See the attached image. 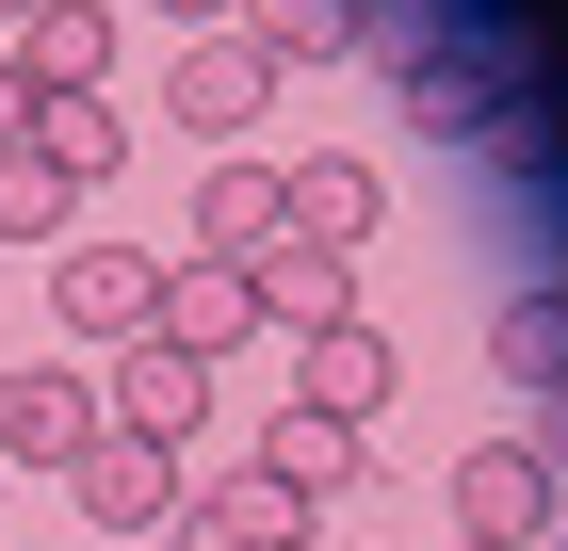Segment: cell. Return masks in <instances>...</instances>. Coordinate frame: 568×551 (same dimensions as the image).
Listing matches in <instances>:
<instances>
[{"label":"cell","mask_w":568,"mask_h":551,"mask_svg":"<svg viewBox=\"0 0 568 551\" xmlns=\"http://www.w3.org/2000/svg\"><path fill=\"white\" fill-rule=\"evenodd\" d=\"M308 487L293 470H261V455H227L212 487H179V551H308Z\"/></svg>","instance_id":"1"},{"label":"cell","mask_w":568,"mask_h":551,"mask_svg":"<svg viewBox=\"0 0 568 551\" xmlns=\"http://www.w3.org/2000/svg\"><path fill=\"white\" fill-rule=\"evenodd\" d=\"M455 535L471 551H536L552 535V438H471L455 455Z\"/></svg>","instance_id":"2"},{"label":"cell","mask_w":568,"mask_h":551,"mask_svg":"<svg viewBox=\"0 0 568 551\" xmlns=\"http://www.w3.org/2000/svg\"><path fill=\"white\" fill-rule=\"evenodd\" d=\"M65 487H82L98 535H179V487H195V470H179V438H114L98 422L82 455H65Z\"/></svg>","instance_id":"3"},{"label":"cell","mask_w":568,"mask_h":551,"mask_svg":"<svg viewBox=\"0 0 568 551\" xmlns=\"http://www.w3.org/2000/svg\"><path fill=\"white\" fill-rule=\"evenodd\" d=\"M261 98H276V65H261V33H244V17H227V33H195L163 65V114L195 130V146H244V130H261Z\"/></svg>","instance_id":"4"},{"label":"cell","mask_w":568,"mask_h":551,"mask_svg":"<svg viewBox=\"0 0 568 551\" xmlns=\"http://www.w3.org/2000/svg\"><path fill=\"white\" fill-rule=\"evenodd\" d=\"M49 308L114 357V340H146V308H163V259H146V244H65V259H49Z\"/></svg>","instance_id":"5"},{"label":"cell","mask_w":568,"mask_h":551,"mask_svg":"<svg viewBox=\"0 0 568 551\" xmlns=\"http://www.w3.org/2000/svg\"><path fill=\"white\" fill-rule=\"evenodd\" d=\"M98 422H114V438H195V422H212V357H179V340H114Z\"/></svg>","instance_id":"6"},{"label":"cell","mask_w":568,"mask_h":551,"mask_svg":"<svg viewBox=\"0 0 568 551\" xmlns=\"http://www.w3.org/2000/svg\"><path fill=\"white\" fill-rule=\"evenodd\" d=\"M82 438H98V389H82V374H49V357L0 374V470H65Z\"/></svg>","instance_id":"7"},{"label":"cell","mask_w":568,"mask_h":551,"mask_svg":"<svg viewBox=\"0 0 568 551\" xmlns=\"http://www.w3.org/2000/svg\"><path fill=\"white\" fill-rule=\"evenodd\" d=\"M244 293H261V325H293V340H308V325H357V259H342V244H293V227H276V244L244 259Z\"/></svg>","instance_id":"8"},{"label":"cell","mask_w":568,"mask_h":551,"mask_svg":"<svg viewBox=\"0 0 568 551\" xmlns=\"http://www.w3.org/2000/svg\"><path fill=\"white\" fill-rule=\"evenodd\" d=\"M244 325H261L244 259H163V308H146V340H179V357H227Z\"/></svg>","instance_id":"9"},{"label":"cell","mask_w":568,"mask_h":551,"mask_svg":"<svg viewBox=\"0 0 568 551\" xmlns=\"http://www.w3.org/2000/svg\"><path fill=\"white\" fill-rule=\"evenodd\" d=\"M276 227H293V195H276V163H244V146H212V178H195V259H261Z\"/></svg>","instance_id":"10"},{"label":"cell","mask_w":568,"mask_h":551,"mask_svg":"<svg viewBox=\"0 0 568 551\" xmlns=\"http://www.w3.org/2000/svg\"><path fill=\"white\" fill-rule=\"evenodd\" d=\"M17 65H33V98H82L114 65V0H33L17 17Z\"/></svg>","instance_id":"11"},{"label":"cell","mask_w":568,"mask_h":551,"mask_svg":"<svg viewBox=\"0 0 568 551\" xmlns=\"http://www.w3.org/2000/svg\"><path fill=\"white\" fill-rule=\"evenodd\" d=\"M17 146H33L49 178H114V163H131V114L82 82V98H33V130H17Z\"/></svg>","instance_id":"12"},{"label":"cell","mask_w":568,"mask_h":551,"mask_svg":"<svg viewBox=\"0 0 568 551\" xmlns=\"http://www.w3.org/2000/svg\"><path fill=\"white\" fill-rule=\"evenodd\" d=\"M293 406L374 422V406H390V340H374V325H308V389H293Z\"/></svg>","instance_id":"13"},{"label":"cell","mask_w":568,"mask_h":551,"mask_svg":"<svg viewBox=\"0 0 568 551\" xmlns=\"http://www.w3.org/2000/svg\"><path fill=\"white\" fill-rule=\"evenodd\" d=\"M276 195H293V244H342V259H357V227H374V163L325 146V163H276Z\"/></svg>","instance_id":"14"},{"label":"cell","mask_w":568,"mask_h":551,"mask_svg":"<svg viewBox=\"0 0 568 551\" xmlns=\"http://www.w3.org/2000/svg\"><path fill=\"white\" fill-rule=\"evenodd\" d=\"M261 470H293L308 503H325V487H357V470H374V438L325 422V406H276V422H261Z\"/></svg>","instance_id":"15"},{"label":"cell","mask_w":568,"mask_h":551,"mask_svg":"<svg viewBox=\"0 0 568 551\" xmlns=\"http://www.w3.org/2000/svg\"><path fill=\"white\" fill-rule=\"evenodd\" d=\"M244 33H261V65H342L374 33V0H244Z\"/></svg>","instance_id":"16"},{"label":"cell","mask_w":568,"mask_h":551,"mask_svg":"<svg viewBox=\"0 0 568 551\" xmlns=\"http://www.w3.org/2000/svg\"><path fill=\"white\" fill-rule=\"evenodd\" d=\"M487 357H504L520 389H568V293H520L504 325H487Z\"/></svg>","instance_id":"17"},{"label":"cell","mask_w":568,"mask_h":551,"mask_svg":"<svg viewBox=\"0 0 568 551\" xmlns=\"http://www.w3.org/2000/svg\"><path fill=\"white\" fill-rule=\"evenodd\" d=\"M65 212H82V178H49L33 146H0V244H65Z\"/></svg>","instance_id":"18"},{"label":"cell","mask_w":568,"mask_h":551,"mask_svg":"<svg viewBox=\"0 0 568 551\" xmlns=\"http://www.w3.org/2000/svg\"><path fill=\"white\" fill-rule=\"evenodd\" d=\"M406 114H423V130H471V114H487V82L455 65V49H406Z\"/></svg>","instance_id":"19"},{"label":"cell","mask_w":568,"mask_h":551,"mask_svg":"<svg viewBox=\"0 0 568 551\" xmlns=\"http://www.w3.org/2000/svg\"><path fill=\"white\" fill-rule=\"evenodd\" d=\"M17 130H33V65L0 49V146H17Z\"/></svg>","instance_id":"20"},{"label":"cell","mask_w":568,"mask_h":551,"mask_svg":"<svg viewBox=\"0 0 568 551\" xmlns=\"http://www.w3.org/2000/svg\"><path fill=\"white\" fill-rule=\"evenodd\" d=\"M163 17H195V33H227V17H244V0H163Z\"/></svg>","instance_id":"21"},{"label":"cell","mask_w":568,"mask_h":551,"mask_svg":"<svg viewBox=\"0 0 568 551\" xmlns=\"http://www.w3.org/2000/svg\"><path fill=\"white\" fill-rule=\"evenodd\" d=\"M17 17H33V0H0V33H17Z\"/></svg>","instance_id":"22"},{"label":"cell","mask_w":568,"mask_h":551,"mask_svg":"<svg viewBox=\"0 0 568 551\" xmlns=\"http://www.w3.org/2000/svg\"><path fill=\"white\" fill-rule=\"evenodd\" d=\"M455 551H471V535H455Z\"/></svg>","instance_id":"23"}]
</instances>
